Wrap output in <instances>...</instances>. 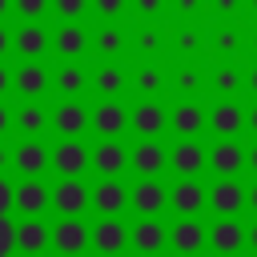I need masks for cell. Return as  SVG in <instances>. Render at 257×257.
<instances>
[{
    "label": "cell",
    "mask_w": 257,
    "mask_h": 257,
    "mask_svg": "<svg viewBox=\"0 0 257 257\" xmlns=\"http://www.w3.org/2000/svg\"><path fill=\"white\" fill-rule=\"evenodd\" d=\"M88 209H96L100 217H120L128 209V189L120 185V177H100V185H92Z\"/></svg>",
    "instance_id": "16"
},
{
    "label": "cell",
    "mask_w": 257,
    "mask_h": 257,
    "mask_svg": "<svg viewBox=\"0 0 257 257\" xmlns=\"http://www.w3.org/2000/svg\"><path fill=\"white\" fill-rule=\"evenodd\" d=\"M8 12H12V0H0V20H4Z\"/></svg>",
    "instance_id": "54"
},
{
    "label": "cell",
    "mask_w": 257,
    "mask_h": 257,
    "mask_svg": "<svg viewBox=\"0 0 257 257\" xmlns=\"http://www.w3.org/2000/svg\"><path fill=\"white\" fill-rule=\"evenodd\" d=\"M52 249H60V253H84L88 249V225L76 213H60V221L52 225Z\"/></svg>",
    "instance_id": "21"
},
{
    "label": "cell",
    "mask_w": 257,
    "mask_h": 257,
    "mask_svg": "<svg viewBox=\"0 0 257 257\" xmlns=\"http://www.w3.org/2000/svg\"><path fill=\"white\" fill-rule=\"evenodd\" d=\"M245 165L257 173V145H253V149H245Z\"/></svg>",
    "instance_id": "53"
},
{
    "label": "cell",
    "mask_w": 257,
    "mask_h": 257,
    "mask_svg": "<svg viewBox=\"0 0 257 257\" xmlns=\"http://www.w3.org/2000/svg\"><path fill=\"white\" fill-rule=\"evenodd\" d=\"M48 124H52V133H60V137H84V133H88V108H84L76 96H60V104L48 112Z\"/></svg>",
    "instance_id": "11"
},
{
    "label": "cell",
    "mask_w": 257,
    "mask_h": 257,
    "mask_svg": "<svg viewBox=\"0 0 257 257\" xmlns=\"http://www.w3.org/2000/svg\"><path fill=\"white\" fill-rule=\"evenodd\" d=\"M205 12H213L217 20H233L241 16V0H205Z\"/></svg>",
    "instance_id": "40"
},
{
    "label": "cell",
    "mask_w": 257,
    "mask_h": 257,
    "mask_svg": "<svg viewBox=\"0 0 257 257\" xmlns=\"http://www.w3.org/2000/svg\"><path fill=\"white\" fill-rule=\"evenodd\" d=\"M241 84H245V76H241V64H233V60H221L217 68L205 72V88H213V96H237Z\"/></svg>",
    "instance_id": "31"
},
{
    "label": "cell",
    "mask_w": 257,
    "mask_h": 257,
    "mask_svg": "<svg viewBox=\"0 0 257 257\" xmlns=\"http://www.w3.org/2000/svg\"><path fill=\"white\" fill-rule=\"evenodd\" d=\"M249 48H253V56H257V28L249 32Z\"/></svg>",
    "instance_id": "55"
},
{
    "label": "cell",
    "mask_w": 257,
    "mask_h": 257,
    "mask_svg": "<svg viewBox=\"0 0 257 257\" xmlns=\"http://www.w3.org/2000/svg\"><path fill=\"white\" fill-rule=\"evenodd\" d=\"M48 169H56L60 177H84L88 173V149H84V141L80 137H60L52 145V165Z\"/></svg>",
    "instance_id": "10"
},
{
    "label": "cell",
    "mask_w": 257,
    "mask_h": 257,
    "mask_svg": "<svg viewBox=\"0 0 257 257\" xmlns=\"http://www.w3.org/2000/svg\"><path fill=\"white\" fill-rule=\"evenodd\" d=\"M52 165V149L40 141V137H24L20 145H12V173L16 177H44Z\"/></svg>",
    "instance_id": "2"
},
{
    "label": "cell",
    "mask_w": 257,
    "mask_h": 257,
    "mask_svg": "<svg viewBox=\"0 0 257 257\" xmlns=\"http://www.w3.org/2000/svg\"><path fill=\"white\" fill-rule=\"evenodd\" d=\"M52 88H56L60 96H80V92L88 88V72H84V64H80V60H64V64L52 72Z\"/></svg>",
    "instance_id": "33"
},
{
    "label": "cell",
    "mask_w": 257,
    "mask_h": 257,
    "mask_svg": "<svg viewBox=\"0 0 257 257\" xmlns=\"http://www.w3.org/2000/svg\"><path fill=\"white\" fill-rule=\"evenodd\" d=\"M169 8H173L181 20H193V16L205 12V0H169Z\"/></svg>",
    "instance_id": "43"
},
{
    "label": "cell",
    "mask_w": 257,
    "mask_h": 257,
    "mask_svg": "<svg viewBox=\"0 0 257 257\" xmlns=\"http://www.w3.org/2000/svg\"><path fill=\"white\" fill-rule=\"evenodd\" d=\"M169 128V108L157 96H137V104L128 108V133L133 137H161Z\"/></svg>",
    "instance_id": "1"
},
{
    "label": "cell",
    "mask_w": 257,
    "mask_h": 257,
    "mask_svg": "<svg viewBox=\"0 0 257 257\" xmlns=\"http://www.w3.org/2000/svg\"><path fill=\"white\" fill-rule=\"evenodd\" d=\"M205 169H213L217 177H241V169H245V145H241L237 137H221V141L209 149Z\"/></svg>",
    "instance_id": "14"
},
{
    "label": "cell",
    "mask_w": 257,
    "mask_h": 257,
    "mask_svg": "<svg viewBox=\"0 0 257 257\" xmlns=\"http://www.w3.org/2000/svg\"><path fill=\"white\" fill-rule=\"evenodd\" d=\"M165 44H169V36H165L157 24H145V28H137V56H141V60H161Z\"/></svg>",
    "instance_id": "36"
},
{
    "label": "cell",
    "mask_w": 257,
    "mask_h": 257,
    "mask_svg": "<svg viewBox=\"0 0 257 257\" xmlns=\"http://www.w3.org/2000/svg\"><path fill=\"white\" fill-rule=\"evenodd\" d=\"M128 88H133L137 96H165V88H169V72H165L157 60H141L137 72L128 76Z\"/></svg>",
    "instance_id": "27"
},
{
    "label": "cell",
    "mask_w": 257,
    "mask_h": 257,
    "mask_svg": "<svg viewBox=\"0 0 257 257\" xmlns=\"http://www.w3.org/2000/svg\"><path fill=\"white\" fill-rule=\"evenodd\" d=\"M100 60H120L124 52H128V32L124 28H116V24H104V28H96L92 32V44H88Z\"/></svg>",
    "instance_id": "30"
},
{
    "label": "cell",
    "mask_w": 257,
    "mask_h": 257,
    "mask_svg": "<svg viewBox=\"0 0 257 257\" xmlns=\"http://www.w3.org/2000/svg\"><path fill=\"white\" fill-rule=\"evenodd\" d=\"M245 84H249V92H253V96H257V64H253V68H249V76H245Z\"/></svg>",
    "instance_id": "52"
},
{
    "label": "cell",
    "mask_w": 257,
    "mask_h": 257,
    "mask_svg": "<svg viewBox=\"0 0 257 257\" xmlns=\"http://www.w3.org/2000/svg\"><path fill=\"white\" fill-rule=\"evenodd\" d=\"M52 12H56L60 20H84L88 0H52Z\"/></svg>",
    "instance_id": "39"
},
{
    "label": "cell",
    "mask_w": 257,
    "mask_h": 257,
    "mask_svg": "<svg viewBox=\"0 0 257 257\" xmlns=\"http://www.w3.org/2000/svg\"><path fill=\"white\" fill-rule=\"evenodd\" d=\"M128 245L137 253H161V249H169V225L161 217H141L128 229Z\"/></svg>",
    "instance_id": "22"
},
{
    "label": "cell",
    "mask_w": 257,
    "mask_h": 257,
    "mask_svg": "<svg viewBox=\"0 0 257 257\" xmlns=\"http://www.w3.org/2000/svg\"><path fill=\"white\" fill-rule=\"evenodd\" d=\"M12 165V145H4V137H0V173Z\"/></svg>",
    "instance_id": "48"
},
{
    "label": "cell",
    "mask_w": 257,
    "mask_h": 257,
    "mask_svg": "<svg viewBox=\"0 0 257 257\" xmlns=\"http://www.w3.org/2000/svg\"><path fill=\"white\" fill-rule=\"evenodd\" d=\"M241 245H245V229H241V221H237V213L233 217H217L213 225H209V249L213 253H241Z\"/></svg>",
    "instance_id": "26"
},
{
    "label": "cell",
    "mask_w": 257,
    "mask_h": 257,
    "mask_svg": "<svg viewBox=\"0 0 257 257\" xmlns=\"http://www.w3.org/2000/svg\"><path fill=\"white\" fill-rule=\"evenodd\" d=\"M16 249H20V253H28V257H36V253L52 249V229H48L40 217H24V221L16 225Z\"/></svg>",
    "instance_id": "28"
},
{
    "label": "cell",
    "mask_w": 257,
    "mask_h": 257,
    "mask_svg": "<svg viewBox=\"0 0 257 257\" xmlns=\"http://www.w3.org/2000/svg\"><path fill=\"white\" fill-rule=\"evenodd\" d=\"M205 185L197 181V177H177V185L169 189V209L177 213V217H197L201 209H205Z\"/></svg>",
    "instance_id": "19"
},
{
    "label": "cell",
    "mask_w": 257,
    "mask_h": 257,
    "mask_svg": "<svg viewBox=\"0 0 257 257\" xmlns=\"http://www.w3.org/2000/svg\"><path fill=\"white\" fill-rule=\"evenodd\" d=\"M205 128H213L217 137H237V133L245 128V108H241V100L217 96V104L205 108Z\"/></svg>",
    "instance_id": "13"
},
{
    "label": "cell",
    "mask_w": 257,
    "mask_h": 257,
    "mask_svg": "<svg viewBox=\"0 0 257 257\" xmlns=\"http://www.w3.org/2000/svg\"><path fill=\"white\" fill-rule=\"evenodd\" d=\"M205 161H209V149H205L197 137H177V145L169 149V169H173V177H201V173H205Z\"/></svg>",
    "instance_id": "5"
},
{
    "label": "cell",
    "mask_w": 257,
    "mask_h": 257,
    "mask_svg": "<svg viewBox=\"0 0 257 257\" xmlns=\"http://www.w3.org/2000/svg\"><path fill=\"white\" fill-rule=\"evenodd\" d=\"M16 249V225L8 221V213H0V257H8Z\"/></svg>",
    "instance_id": "41"
},
{
    "label": "cell",
    "mask_w": 257,
    "mask_h": 257,
    "mask_svg": "<svg viewBox=\"0 0 257 257\" xmlns=\"http://www.w3.org/2000/svg\"><path fill=\"white\" fill-rule=\"evenodd\" d=\"M205 205H209L217 217L241 213V209H245V185H241V177H217V181L209 185V193H205Z\"/></svg>",
    "instance_id": "9"
},
{
    "label": "cell",
    "mask_w": 257,
    "mask_h": 257,
    "mask_svg": "<svg viewBox=\"0 0 257 257\" xmlns=\"http://www.w3.org/2000/svg\"><path fill=\"white\" fill-rule=\"evenodd\" d=\"M88 249H96V253L128 249V225L120 217H100L96 225H88Z\"/></svg>",
    "instance_id": "17"
},
{
    "label": "cell",
    "mask_w": 257,
    "mask_h": 257,
    "mask_svg": "<svg viewBox=\"0 0 257 257\" xmlns=\"http://www.w3.org/2000/svg\"><path fill=\"white\" fill-rule=\"evenodd\" d=\"M128 209H137V217H161L169 209V189L157 177H137L128 189Z\"/></svg>",
    "instance_id": "6"
},
{
    "label": "cell",
    "mask_w": 257,
    "mask_h": 257,
    "mask_svg": "<svg viewBox=\"0 0 257 257\" xmlns=\"http://www.w3.org/2000/svg\"><path fill=\"white\" fill-rule=\"evenodd\" d=\"M8 52H12V32H8L4 24H0V60H4Z\"/></svg>",
    "instance_id": "47"
},
{
    "label": "cell",
    "mask_w": 257,
    "mask_h": 257,
    "mask_svg": "<svg viewBox=\"0 0 257 257\" xmlns=\"http://www.w3.org/2000/svg\"><path fill=\"white\" fill-rule=\"evenodd\" d=\"M12 133V108L4 104V96H0V137H8Z\"/></svg>",
    "instance_id": "45"
},
{
    "label": "cell",
    "mask_w": 257,
    "mask_h": 257,
    "mask_svg": "<svg viewBox=\"0 0 257 257\" xmlns=\"http://www.w3.org/2000/svg\"><path fill=\"white\" fill-rule=\"evenodd\" d=\"M128 169L137 177H161L169 169V149L161 145V137H137V145L128 149Z\"/></svg>",
    "instance_id": "4"
},
{
    "label": "cell",
    "mask_w": 257,
    "mask_h": 257,
    "mask_svg": "<svg viewBox=\"0 0 257 257\" xmlns=\"http://www.w3.org/2000/svg\"><path fill=\"white\" fill-rule=\"evenodd\" d=\"M245 128H249V133H253V137H257V104H253V108H249V112H245Z\"/></svg>",
    "instance_id": "49"
},
{
    "label": "cell",
    "mask_w": 257,
    "mask_h": 257,
    "mask_svg": "<svg viewBox=\"0 0 257 257\" xmlns=\"http://www.w3.org/2000/svg\"><path fill=\"white\" fill-rule=\"evenodd\" d=\"M12 48H16V56H24V60H40V56L52 48V36H48V28H44L40 20H24V24L12 32Z\"/></svg>",
    "instance_id": "20"
},
{
    "label": "cell",
    "mask_w": 257,
    "mask_h": 257,
    "mask_svg": "<svg viewBox=\"0 0 257 257\" xmlns=\"http://www.w3.org/2000/svg\"><path fill=\"white\" fill-rule=\"evenodd\" d=\"M249 12H253V16H257V0H249Z\"/></svg>",
    "instance_id": "56"
},
{
    "label": "cell",
    "mask_w": 257,
    "mask_h": 257,
    "mask_svg": "<svg viewBox=\"0 0 257 257\" xmlns=\"http://www.w3.org/2000/svg\"><path fill=\"white\" fill-rule=\"evenodd\" d=\"M52 205V185L44 177H20L12 185V209L20 217H40Z\"/></svg>",
    "instance_id": "3"
},
{
    "label": "cell",
    "mask_w": 257,
    "mask_h": 257,
    "mask_svg": "<svg viewBox=\"0 0 257 257\" xmlns=\"http://www.w3.org/2000/svg\"><path fill=\"white\" fill-rule=\"evenodd\" d=\"M169 249H177V253H201V249H209V229L197 217H181V221L169 225Z\"/></svg>",
    "instance_id": "23"
},
{
    "label": "cell",
    "mask_w": 257,
    "mask_h": 257,
    "mask_svg": "<svg viewBox=\"0 0 257 257\" xmlns=\"http://www.w3.org/2000/svg\"><path fill=\"white\" fill-rule=\"evenodd\" d=\"M0 213H12V181L0 173Z\"/></svg>",
    "instance_id": "44"
},
{
    "label": "cell",
    "mask_w": 257,
    "mask_h": 257,
    "mask_svg": "<svg viewBox=\"0 0 257 257\" xmlns=\"http://www.w3.org/2000/svg\"><path fill=\"white\" fill-rule=\"evenodd\" d=\"M88 8L100 16V20H120L128 12V0H88Z\"/></svg>",
    "instance_id": "38"
},
{
    "label": "cell",
    "mask_w": 257,
    "mask_h": 257,
    "mask_svg": "<svg viewBox=\"0 0 257 257\" xmlns=\"http://www.w3.org/2000/svg\"><path fill=\"white\" fill-rule=\"evenodd\" d=\"M169 88L177 96H201L205 92V68L193 64V60H181L173 72H169Z\"/></svg>",
    "instance_id": "32"
},
{
    "label": "cell",
    "mask_w": 257,
    "mask_h": 257,
    "mask_svg": "<svg viewBox=\"0 0 257 257\" xmlns=\"http://www.w3.org/2000/svg\"><path fill=\"white\" fill-rule=\"evenodd\" d=\"M88 197H92V189L84 185V177H60V181L52 185V209H56V213H76V217H84Z\"/></svg>",
    "instance_id": "15"
},
{
    "label": "cell",
    "mask_w": 257,
    "mask_h": 257,
    "mask_svg": "<svg viewBox=\"0 0 257 257\" xmlns=\"http://www.w3.org/2000/svg\"><path fill=\"white\" fill-rule=\"evenodd\" d=\"M48 84H52V72H48L40 60H24V64H16V72H12L16 96H44Z\"/></svg>",
    "instance_id": "24"
},
{
    "label": "cell",
    "mask_w": 257,
    "mask_h": 257,
    "mask_svg": "<svg viewBox=\"0 0 257 257\" xmlns=\"http://www.w3.org/2000/svg\"><path fill=\"white\" fill-rule=\"evenodd\" d=\"M12 124H16V133H24V137H40V133L48 128V104H44L40 96H24V100L12 108Z\"/></svg>",
    "instance_id": "25"
},
{
    "label": "cell",
    "mask_w": 257,
    "mask_h": 257,
    "mask_svg": "<svg viewBox=\"0 0 257 257\" xmlns=\"http://www.w3.org/2000/svg\"><path fill=\"white\" fill-rule=\"evenodd\" d=\"M88 44H92V32H88L80 20H64V24L52 32V48H56L60 60H80V56L88 52Z\"/></svg>",
    "instance_id": "18"
},
{
    "label": "cell",
    "mask_w": 257,
    "mask_h": 257,
    "mask_svg": "<svg viewBox=\"0 0 257 257\" xmlns=\"http://www.w3.org/2000/svg\"><path fill=\"white\" fill-rule=\"evenodd\" d=\"M169 48H173V56H177V60H193V56L205 48V36H201V28L185 24V28H173V36H169Z\"/></svg>",
    "instance_id": "35"
},
{
    "label": "cell",
    "mask_w": 257,
    "mask_h": 257,
    "mask_svg": "<svg viewBox=\"0 0 257 257\" xmlns=\"http://www.w3.org/2000/svg\"><path fill=\"white\" fill-rule=\"evenodd\" d=\"M88 88H92L96 96H120V92L128 88V72H124L116 60H100L96 72L88 76Z\"/></svg>",
    "instance_id": "29"
},
{
    "label": "cell",
    "mask_w": 257,
    "mask_h": 257,
    "mask_svg": "<svg viewBox=\"0 0 257 257\" xmlns=\"http://www.w3.org/2000/svg\"><path fill=\"white\" fill-rule=\"evenodd\" d=\"M88 128L96 137H124L128 133V108L116 96H100V104L88 112Z\"/></svg>",
    "instance_id": "7"
},
{
    "label": "cell",
    "mask_w": 257,
    "mask_h": 257,
    "mask_svg": "<svg viewBox=\"0 0 257 257\" xmlns=\"http://www.w3.org/2000/svg\"><path fill=\"white\" fill-rule=\"evenodd\" d=\"M169 133L173 137H201L205 133V104L197 96H181L169 108Z\"/></svg>",
    "instance_id": "12"
},
{
    "label": "cell",
    "mask_w": 257,
    "mask_h": 257,
    "mask_svg": "<svg viewBox=\"0 0 257 257\" xmlns=\"http://www.w3.org/2000/svg\"><path fill=\"white\" fill-rule=\"evenodd\" d=\"M245 245H249V249H257V221L245 229Z\"/></svg>",
    "instance_id": "50"
},
{
    "label": "cell",
    "mask_w": 257,
    "mask_h": 257,
    "mask_svg": "<svg viewBox=\"0 0 257 257\" xmlns=\"http://www.w3.org/2000/svg\"><path fill=\"white\" fill-rule=\"evenodd\" d=\"M48 8H52V0H12V12L20 20H44Z\"/></svg>",
    "instance_id": "37"
},
{
    "label": "cell",
    "mask_w": 257,
    "mask_h": 257,
    "mask_svg": "<svg viewBox=\"0 0 257 257\" xmlns=\"http://www.w3.org/2000/svg\"><path fill=\"white\" fill-rule=\"evenodd\" d=\"M8 92H12V68L0 60V96H8Z\"/></svg>",
    "instance_id": "46"
},
{
    "label": "cell",
    "mask_w": 257,
    "mask_h": 257,
    "mask_svg": "<svg viewBox=\"0 0 257 257\" xmlns=\"http://www.w3.org/2000/svg\"><path fill=\"white\" fill-rule=\"evenodd\" d=\"M133 8H137L141 20H157V16L169 8V0H133Z\"/></svg>",
    "instance_id": "42"
},
{
    "label": "cell",
    "mask_w": 257,
    "mask_h": 257,
    "mask_svg": "<svg viewBox=\"0 0 257 257\" xmlns=\"http://www.w3.org/2000/svg\"><path fill=\"white\" fill-rule=\"evenodd\" d=\"M245 205L257 213V185H249V189H245Z\"/></svg>",
    "instance_id": "51"
},
{
    "label": "cell",
    "mask_w": 257,
    "mask_h": 257,
    "mask_svg": "<svg viewBox=\"0 0 257 257\" xmlns=\"http://www.w3.org/2000/svg\"><path fill=\"white\" fill-rule=\"evenodd\" d=\"M241 28H233V24H225V28H217V32H209L205 36V48L217 56V60H237L241 56Z\"/></svg>",
    "instance_id": "34"
},
{
    "label": "cell",
    "mask_w": 257,
    "mask_h": 257,
    "mask_svg": "<svg viewBox=\"0 0 257 257\" xmlns=\"http://www.w3.org/2000/svg\"><path fill=\"white\" fill-rule=\"evenodd\" d=\"M88 169H96L100 177H124L128 173V149L120 145V137H100V145L88 149Z\"/></svg>",
    "instance_id": "8"
}]
</instances>
